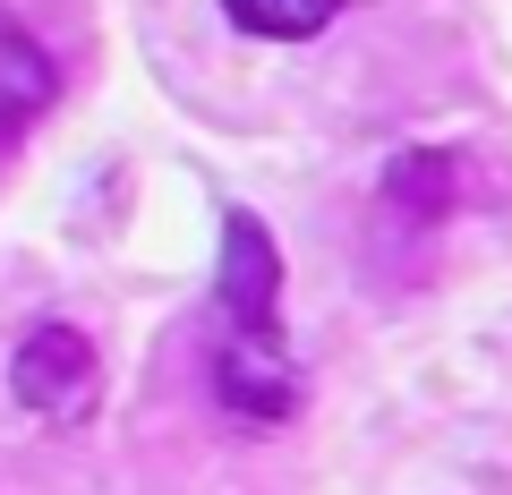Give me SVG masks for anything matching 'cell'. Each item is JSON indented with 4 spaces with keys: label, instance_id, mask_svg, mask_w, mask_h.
<instances>
[{
    "label": "cell",
    "instance_id": "277c9868",
    "mask_svg": "<svg viewBox=\"0 0 512 495\" xmlns=\"http://www.w3.org/2000/svg\"><path fill=\"white\" fill-rule=\"evenodd\" d=\"M453 205H461V154H444V146L393 154V163H384V180H376V214L402 222L410 239L444 231V222H453Z\"/></svg>",
    "mask_w": 512,
    "mask_h": 495
},
{
    "label": "cell",
    "instance_id": "6da1fadb",
    "mask_svg": "<svg viewBox=\"0 0 512 495\" xmlns=\"http://www.w3.org/2000/svg\"><path fill=\"white\" fill-rule=\"evenodd\" d=\"M205 385H214V410L231 427H291L299 402H308V367H299L291 333H248V325H222L214 342V367H205Z\"/></svg>",
    "mask_w": 512,
    "mask_h": 495
},
{
    "label": "cell",
    "instance_id": "3957f363",
    "mask_svg": "<svg viewBox=\"0 0 512 495\" xmlns=\"http://www.w3.org/2000/svg\"><path fill=\"white\" fill-rule=\"evenodd\" d=\"M214 299H222V325H248V333H274L282 325V248H274V231H265V214H248V205L222 214Z\"/></svg>",
    "mask_w": 512,
    "mask_h": 495
},
{
    "label": "cell",
    "instance_id": "8992f818",
    "mask_svg": "<svg viewBox=\"0 0 512 495\" xmlns=\"http://www.w3.org/2000/svg\"><path fill=\"white\" fill-rule=\"evenodd\" d=\"M350 0H222V18L256 43H316Z\"/></svg>",
    "mask_w": 512,
    "mask_h": 495
},
{
    "label": "cell",
    "instance_id": "7a4b0ae2",
    "mask_svg": "<svg viewBox=\"0 0 512 495\" xmlns=\"http://www.w3.org/2000/svg\"><path fill=\"white\" fill-rule=\"evenodd\" d=\"M9 393H18V410L43 419V427H86L94 402H103V359H94V342L77 325L43 316V325H26V342L9 350Z\"/></svg>",
    "mask_w": 512,
    "mask_h": 495
},
{
    "label": "cell",
    "instance_id": "5b68a950",
    "mask_svg": "<svg viewBox=\"0 0 512 495\" xmlns=\"http://www.w3.org/2000/svg\"><path fill=\"white\" fill-rule=\"evenodd\" d=\"M52 94H60L52 52H43L26 26H0V154L26 146V129L52 111Z\"/></svg>",
    "mask_w": 512,
    "mask_h": 495
}]
</instances>
